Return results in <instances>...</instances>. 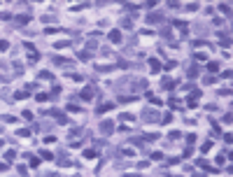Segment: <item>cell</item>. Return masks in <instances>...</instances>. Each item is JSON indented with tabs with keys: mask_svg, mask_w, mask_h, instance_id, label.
<instances>
[{
	"mask_svg": "<svg viewBox=\"0 0 233 177\" xmlns=\"http://www.w3.org/2000/svg\"><path fill=\"white\" fill-rule=\"evenodd\" d=\"M142 119L149 121V123H156V121L161 123V114H159L154 107H145V110H142Z\"/></svg>",
	"mask_w": 233,
	"mask_h": 177,
	"instance_id": "cell-1",
	"label": "cell"
},
{
	"mask_svg": "<svg viewBox=\"0 0 233 177\" xmlns=\"http://www.w3.org/2000/svg\"><path fill=\"white\" fill-rule=\"evenodd\" d=\"M93 93H96V88H93V86H84V88H82V93H79V98H82V100H91Z\"/></svg>",
	"mask_w": 233,
	"mask_h": 177,
	"instance_id": "cell-2",
	"label": "cell"
},
{
	"mask_svg": "<svg viewBox=\"0 0 233 177\" xmlns=\"http://www.w3.org/2000/svg\"><path fill=\"white\" fill-rule=\"evenodd\" d=\"M163 19H166V16H163L161 12H152V14L147 16V24H161Z\"/></svg>",
	"mask_w": 233,
	"mask_h": 177,
	"instance_id": "cell-3",
	"label": "cell"
},
{
	"mask_svg": "<svg viewBox=\"0 0 233 177\" xmlns=\"http://www.w3.org/2000/svg\"><path fill=\"white\" fill-rule=\"evenodd\" d=\"M112 131H114V123L112 121H100V133L103 135H110Z\"/></svg>",
	"mask_w": 233,
	"mask_h": 177,
	"instance_id": "cell-4",
	"label": "cell"
},
{
	"mask_svg": "<svg viewBox=\"0 0 233 177\" xmlns=\"http://www.w3.org/2000/svg\"><path fill=\"white\" fill-rule=\"evenodd\" d=\"M54 65H66V68H70V65H72V61H70V59H63V56H54Z\"/></svg>",
	"mask_w": 233,
	"mask_h": 177,
	"instance_id": "cell-5",
	"label": "cell"
},
{
	"mask_svg": "<svg viewBox=\"0 0 233 177\" xmlns=\"http://www.w3.org/2000/svg\"><path fill=\"white\" fill-rule=\"evenodd\" d=\"M147 65H149V72H159V70H161V63H159L156 59H149Z\"/></svg>",
	"mask_w": 233,
	"mask_h": 177,
	"instance_id": "cell-6",
	"label": "cell"
},
{
	"mask_svg": "<svg viewBox=\"0 0 233 177\" xmlns=\"http://www.w3.org/2000/svg\"><path fill=\"white\" fill-rule=\"evenodd\" d=\"M175 84H177V82H172V79H163V82H161V91H172V88H175Z\"/></svg>",
	"mask_w": 233,
	"mask_h": 177,
	"instance_id": "cell-7",
	"label": "cell"
},
{
	"mask_svg": "<svg viewBox=\"0 0 233 177\" xmlns=\"http://www.w3.org/2000/svg\"><path fill=\"white\" fill-rule=\"evenodd\" d=\"M107 37H110V42H121V33H119L117 28L110 30V35H107Z\"/></svg>",
	"mask_w": 233,
	"mask_h": 177,
	"instance_id": "cell-8",
	"label": "cell"
},
{
	"mask_svg": "<svg viewBox=\"0 0 233 177\" xmlns=\"http://www.w3.org/2000/svg\"><path fill=\"white\" fill-rule=\"evenodd\" d=\"M114 105H117V103H103V105H98V110H96V112H98V114H103V112H110Z\"/></svg>",
	"mask_w": 233,
	"mask_h": 177,
	"instance_id": "cell-9",
	"label": "cell"
},
{
	"mask_svg": "<svg viewBox=\"0 0 233 177\" xmlns=\"http://www.w3.org/2000/svg\"><path fill=\"white\" fill-rule=\"evenodd\" d=\"M51 114H54V119H58V123H70V121H68V117L63 114V112H58V110H54Z\"/></svg>",
	"mask_w": 233,
	"mask_h": 177,
	"instance_id": "cell-10",
	"label": "cell"
},
{
	"mask_svg": "<svg viewBox=\"0 0 233 177\" xmlns=\"http://www.w3.org/2000/svg\"><path fill=\"white\" fill-rule=\"evenodd\" d=\"M198 72H200L198 65H191V68H187V77H198Z\"/></svg>",
	"mask_w": 233,
	"mask_h": 177,
	"instance_id": "cell-11",
	"label": "cell"
},
{
	"mask_svg": "<svg viewBox=\"0 0 233 177\" xmlns=\"http://www.w3.org/2000/svg\"><path fill=\"white\" fill-rule=\"evenodd\" d=\"M40 156H42L44 161H56V156H54L51 151H47V149H42V151H40Z\"/></svg>",
	"mask_w": 233,
	"mask_h": 177,
	"instance_id": "cell-12",
	"label": "cell"
},
{
	"mask_svg": "<svg viewBox=\"0 0 233 177\" xmlns=\"http://www.w3.org/2000/svg\"><path fill=\"white\" fill-rule=\"evenodd\" d=\"M0 121H5V123H14V121H19V119L12 117V114H2V117H0Z\"/></svg>",
	"mask_w": 233,
	"mask_h": 177,
	"instance_id": "cell-13",
	"label": "cell"
},
{
	"mask_svg": "<svg viewBox=\"0 0 233 177\" xmlns=\"http://www.w3.org/2000/svg\"><path fill=\"white\" fill-rule=\"evenodd\" d=\"M207 70H210V72H217V70H219V63H217V61H207Z\"/></svg>",
	"mask_w": 233,
	"mask_h": 177,
	"instance_id": "cell-14",
	"label": "cell"
},
{
	"mask_svg": "<svg viewBox=\"0 0 233 177\" xmlns=\"http://www.w3.org/2000/svg\"><path fill=\"white\" fill-rule=\"evenodd\" d=\"M210 149H212V140H205V142H203V147H200V151H203V154H207Z\"/></svg>",
	"mask_w": 233,
	"mask_h": 177,
	"instance_id": "cell-15",
	"label": "cell"
},
{
	"mask_svg": "<svg viewBox=\"0 0 233 177\" xmlns=\"http://www.w3.org/2000/svg\"><path fill=\"white\" fill-rule=\"evenodd\" d=\"M219 9H222V14H231V5H229V2H222Z\"/></svg>",
	"mask_w": 233,
	"mask_h": 177,
	"instance_id": "cell-16",
	"label": "cell"
},
{
	"mask_svg": "<svg viewBox=\"0 0 233 177\" xmlns=\"http://www.w3.org/2000/svg\"><path fill=\"white\" fill-rule=\"evenodd\" d=\"M5 158H7V163H12V161L16 158V151H12V149H9V151H5Z\"/></svg>",
	"mask_w": 233,
	"mask_h": 177,
	"instance_id": "cell-17",
	"label": "cell"
},
{
	"mask_svg": "<svg viewBox=\"0 0 233 177\" xmlns=\"http://www.w3.org/2000/svg\"><path fill=\"white\" fill-rule=\"evenodd\" d=\"M196 163H198L200 168H205V170H214V168H210V163H207V161H205V158H198V161H196Z\"/></svg>",
	"mask_w": 233,
	"mask_h": 177,
	"instance_id": "cell-18",
	"label": "cell"
},
{
	"mask_svg": "<svg viewBox=\"0 0 233 177\" xmlns=\"http://www.w3.org/2000/svg\"><path fill=\"white\" fill-rule=\"evenodd\" d=\"M37 77H40V79H51V77H54V75H51V72H49V70H42V72H40V75H37Z\"/></svg>",
	"mask_w": 233,
	"mask_h": 177,
	"instance_id": "cell-19",
	"label": "cell"
},
{
	"mask_svg": "<svg viewBox=\"0 0 233 177\" xmlns=\"http://www.w3.org/2000/svg\"><path fill=\"white\" fill-rule=\"evenodd\" d=\"M84 158H96V149H84Z\"/></svg>",
	"mask_w": 233,
	"mask_h": 177,
	"instance_id": "cell-20",
	"label": "cell"
},
{
	"mask_svg": "<svg viewBox=\"0 0 233 177\" xmlns=\"http://www.w3.org/2000/svg\"><path fill=\"white\" fill-rule=\"evenodd\" d=\"M54 47H56V49H66V47H70V42H68V40H61V42H56Z\"/></svg>",
	"mask_w": 233,
	"mask_h": 177,
	"instance_id": "cell-21",
	"label": "cell"
},
{
	"mask_svg": "<svg viewBox=\"0 0 233 177\" xmlns=\"http://www.w3.org/2000/svg\"><path fill=\"white\" fill-rule=\"evenodd\" d=\"M112 68H114V65H96V70H98V72H110Z\"/></svg>",
	"mask_w": 233,
	"mask_h": 177,
	"instance_id": "cell-22",
	"label": "cell"
},
{
	"mask_svg": "<svg viewBox=\"0 0 233 177\" xmlns=\"http://www.w3.org/2000/svg\"><path fill=\"white\" fill-rule=\"evenodd\" d=\"M56 163H58V166H63V168H70V166H72V161H68V158H58Z\"/></svg>",
	"mask_w": 233,
	"mask_h": 177,
	"instance_id": "cell-23",
	"label": "cell"
},
{
	"mask_svg": "<svg viewBox=\"0 0 233 177\" xmlns=\"http://www.w3.org/2000/svg\"><path fill=\"white\" fill-rule=\"evenodd\" d=\"M121 154H124V156H131V158L135 156V151H133L131 147H124V149H121Z\"/></svg>",
	"mask_w": 233,
	"mask_h": 177,
	"instance_id": "cell-24",
	"label": "cell"
},
{
	"mask_svg": "<svg viewBox=\"0 0 233 177\" xmlns=\"http://www.w3.org/2000/svg\"><path fill=\"white\" fill-rule=\"evenodd\" d=\"M86 7H91V2H82V5H75L72 9H75V12H79V9H86Z\"/></svg>",
	"mask_w": 233,
	"mask_h": 177,
	"instance_id": "cell-25",
	"label": "cell"
},
{
	"mask_svg": "<svg viewBox=\"0 0 233 177\" xmlns=\"http://www.w3.org/2000/svg\"><path fill=\"white\" fill-rule=\"evenodd\" d=\"M31 21V16H16V24L19 26H24V24H28Z\"/></svg>",
	"mask_w": 233,
	"mask_h": 177,
	"instance_id": "cell-26",
	"label": "cell"
},
{
	"mask_svg": "<svg viewBox=\"0 0 233 177\" xmlns=\"http://www.w3.org/2000/svg\"><path fill=\"white\" fill-rule=\"evenodd\" d=\"M175 65H177V61H166V63H163V68H166V70H172Z\"/></svg>",
	"mask_w": 233,
	"mask_h": 177,
	"instance_id": "cell-27",
	"label": "cell"
},
{
	"mask_svg": "<svg viewBox=\"0 0 233 177\" xmlns=\"http://www.w3.org/2000/svg\"><path fill=\"white\" fill-rule=\"evenodd\" d=\"M196 9H198V2H189L187 5V12H196Z\"/></svg>",
	"mask_w": 233,
	"mask_h": 177,
	"instance_id": "cell-28",
	"label": "cell"
},
{
	"mask_svg": "<svg viewBox=\"0 0 233 177\" xmlns=\"http://www.w3.org/2000/svg\"><path fill=\"white\" fill-rule=\"evenodd\" d=\"M180 138H182V135H180V133H177V131H172V133H170V135H168V140H172V142H175V140H180Z\"/></svg>",
	"mask_w": 233,
	"mask_h": 177,
	"instance_id": "cell-29",
	"label": "cell"
},
{
	"mask_svg": "<svg viewBox=\"0 0 233 177\" xmlns=\"http://www.w3.org/2000/svg\"><path fill=\"white\" fill-rule=\"evenodd\" d=\"M9 49V42L7 40H0V51H7Z\"/></svg>",
	"mask_w": 233,
	"mask_h": 177,
	"instance_id": "cell-30",
	"label": "cell"
},
{
	"mask_svg": "<svg viewBox=\"0 0 233 177\" xmlns=\"http://www.w3.org/2000/svg\"><path fill=\"white\" fill-rule=\"evenodd\" d=\"M196 61H207V54L205 51H196Z\"/></svg>",
	"mask_w": 233,
	"mask_h": 177,
	"instance_id": "cell-31",
	"label": "cell"
},
{
	"mask_svg": "<svg viewBox=\"0 0 233 177\" xmlns=\"http://www.w3.org/2000/svg\"><path fill=\"white\" fill-rule=\"evenodd\" d=\"M119 119H121V121H131V123L135 121V117H133V114H121Z\"/></svg>",
	"mask_w": 233,
	"mask_h": 177,
	"instance_id": "cell-32",
	"label": "cell"
},
{
	"mask_svg": "<svg viewBox=\"0 0 233 177\" xmlns=\"http://www.w3.org/2000/svg\"><path fill=\"white\" fill-rule=\"evenodd\" d=\"M170 121H172V114H170V112H168V114H163V117H161V123H170Z\"/></svg>",
	"mask_w": 233,
	"mask_h": 177,
	"instance_id": "cell-33",
	"label": "cell"
},
{
	"mask_svg": "<svg viewBox=\"0 0 233 177\" xmlns=\"http://www.w3.org/2000/svg\"><path fill=\"white\" fill-rule=\"evenodd\" d=\"M138 7H140V5H131V2H126V5H124V9H128V12H133V9H138Z\"/></svg>",
	"mask_w": 233,
	"mask_h": 177,
	"instance_id": "cell-34",
	"label": "cell"
},
{
	"mask_svg": "<svg viewBox=\"0 0 233 177\" xmlns=\"http://www.w3.org/2000/svg\"><path fill=\"white\" fill-rule=\"evenodd\" d=\"M77 56H79V59H82V61H89V59H91V54H89V51H79Z\"/></svg>",
	"mask_w": 233,
	"mask_h": 177,
	"instance_id": "cell-35",
	"label": "cell"
},
{
	"mask_svg": "<svg viewBox=\"0 0 233 177\" xmlns=\"http://www.w3.org/2000/svg\"><path fill=\"white\" fill-rule=\"evenodd\" d=\"M161 35H163V37H168V40H172V33H170V28H163V30H161Z\"/></svg>",
	"mask_w": 233,
	"mask_h": 177,
	"instance_id": "cell-36",
	"label": "cell"
},
{
	"mask_svg": "<svg viewBox=\"0 0 233 177\" xmlns=\"http://www.w3.org/2000/svg\"><path fill=\"white\" fill-rule=\"evenodd\" d=\"M61 28H56V26H49V28H44V33H49V35H54V33H58Z\"/></svg>",
	"mask_w": 233,
	"mask_h": 177,
	"instance_id": "cell-37",
	"label": "cell"
},
{
	"mask_svg": "<svg viewBox=\"0 0 233 177\" xmlns=\"http://www.w3.org/2000/svg\"><path fill=\"white\" fill-rule=\"evenodd\" d=\"M19 135H21V138H31V131H28V128H21Z\"/></svg>",
	"mask_w": 233,
	"mask_h": 177,
	"instance_id": "cell-38",
	"label": "cell"
},
{
	"mask_svg": "<svg viewBox=\"0 0 233 177\" xmlns=\"http://www.w3.org/2000/svg\"><path fill=\"white\" fill-rule=\"evenodd\" d=\"M194 142H196V135L189 133V135H187V145H194Z\"/></svg>",
	"mask_w": 233,
	"mask_h": 177,
	"instance_id": "cell-39",
	"label": "cell"
},
{
	"mask_svg": "<svg viewBox=\"0 0 233 177\" xmlns=\"http://www.w3.org/2000/svg\"><path fill=\"white\" fill-rule=\"evenodd\" d=\"M161 158H163L161 151H154V154H152V161H161Z\"/></svg>",
	"mask_w": 233,
	"mask_h": 177,
	"instance_id": "cell-40",
	"label": "cell"
},
{
	"mask_svg": "<svg viewBox=\"0 0 233 177\" xmlns=\"http://www.w3.org/2000/svg\"><path fill=\"white\" fill-rule=\"evenodd\" d=\"M121 26H124V28H128V30H131V28H133V21H128V19H124V21H121Z\"/></svg>",
	"mask_w": 233,
	"mask_h": 177,
	"instance_id": "cell-41",
	"label": "cell"
},
{
	"mask_svg": "<svg viewBox=\"0 0 233 177\" xmlns=\"http://www.w3.org/2000/svg\"><path fill=\"white\" fill-rule=\"evenodd\" d=\"M28 61H31V63H35V61H40V54H35V51H31V56H28Z\"/></svg>",
	"mask_w": 233,
	"mask_h": 177,
	"instance_id": "cell-42",
	"label": "cell"
},
{
	"mask_svg": "<svg viewBox=\"0 0 233 177\" xmlns=\"http://www.w3.org/2000/svg\"><path fill=\"white\" fill-rule=\"evenodd\" d=\"M40 166V158H35V156H31V168H37Z\"/></svg>",
	"mask_w": 233,
	"mask_h": 177,
	"instance_id": "cell-43",
	"label": "cell"
},
{
	"mask_svg": "<svg viewBox=\"0 0 233 177\" xmlns=\"http://www.w3.org/2000/svg\"><path fill=\"white\" fill-rule=\"evenodd\" d=\"M168 7H170V9H180V2H175V0H170V2H168Z\"/></svg>",
	"mask_w": 233,
	"mask_h": 177,
	"instance_id": "cell-44",
	"label": "cell"
},
{
	"mask_svg": "<svg viewBox=\"0 0 233 177\" xmlns=\"http://www.w3.org/2000/svg\"><path fill=\"white\" fill-rule=\"evenodd\" d=\"M168 103H170V107H180V100H177V98H170Z\"/></svg>",
	"mask_w": 233,
	"mask_h": 177,
	"instance_id": "cell-45",
	"label": "cell"
},
{
	"mask_svg": "<svg viewBox=\"0 0 233 177\" xmlns=\"http://www.w3.org/2000/svg\"><path fill=\"white\" fill-rule=\"evenodd\" d=\"M68 77H70V79H75V82H79V79H82V75H75V72H70Z\"/></svg>",
	"mask_w": 233,
	"mask_h": 177,
	"instance_id": "cell-46",
	"label": "cell"
},
{
	"mask_svg": "<svg viewBox=\"0 0 233 177\" xmlns=\"http://www.w3.org/2000/svg\"><path fill=\"white\" fill-rule=\"evenodd\" d=\"M24 47L28 49V51H35V47H33V42H24Z\"/></svg>",
	"mask_w": 233,
	"mask_h": 177,
	"instance_id": "cell-47",
	"label": "cell"
},
{
	"mask_svg": "<svg viewBox=\"0 0 233 177\" xmlns=\"http://www.w3.org/2000/svg\"><path fill=\"white\" fill-rule=\"evenodd\" d=\"M191 154H194V149H191V147H187V149H184V158H189Z\"/></svg>",
	"mask_w": 233,
	"mask_h": 177,
	"instance_id": "cell-48",
	"label": "cell"
},
{
	"mask_svg": "<svg viewBox=\"0 0 233 177\" xmlns=\"http://www.w3.org/2000/svg\"><path fill=\"white\" fill-rule=\"evenodd\" d=\"M0 19H9V14L7 12H0Z\"/></svg>",
	"mask_w": 233,
	"mask_h": 177,
	"instance_id": "cell-49",
	"label": "cell"
},
{
	"mask_svg": "<svg viewBox=\"0 0 233 177\" xmlns=\"http://www.w3.org/2000/svg\"><path fill=\"white\" fill-rule=\"evenodd\" d=\"M0 170H7V163H0Z\"/></svg>",
	"mask_w": 233,
	"mask_h": 177,
	"instance_id": "cell-50",
	"label": "cell"
},
{
	"mask_svg": "<svg viewBox=\"0 0 233 177\" xmlns=\"http://www.w3.org/2000/svg\"><path fill=\"white\" fill-rule=\"evenodd\" d=\"M124 177H140V175H124Z\"/></svg>",
	"mask_w": 233,
	"mask_h": 177,
	"instance_id": "cell-51",
	"label": "cell"
},
{
	"mask_svg": "<svg viewBox=\"0 0 233 177\" xmlns=\"http://www.w3.org/2000/svg\"><path fill=\"white\" fill-rule=\"evenodd\" d=\"M2 145H5V140H0V147H2Z\"/></svg>",
	"mask_w": 233,
	"mask_h": 177,
	"instance_id": "cell-52",
	"label": "cell"
},
{
	"mask_svg": "<svg viewBox=\"0 0 233 177\" xmlns=\"http://www.w3.org/2000/svg\"><path fill=\"white\" fill-rule=\"evenodd\" d=\"M172 177H180V175H172Z\"/></svg>",
	"mask_w": 233,
	"mask_h": 177,
	"instance_id": "cell-53",
	"label": "cell"
}]
</instances>
